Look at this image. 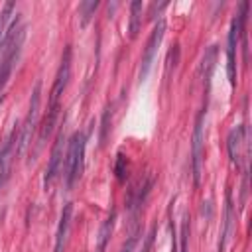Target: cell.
<instances>
[{"mask_svg": "<svg viewBox=\"0 0 252 252\" xmlns=\"http://www.w3.org/2000/svg\"><path fill=\"white\" fill-rule=\"evenodd\" d=\"M69 77H71V47L67 45L65 51H63V57H61V63H59V69H57V75H55L51 93H49L47 114H45V118H43L41 130H39V138H37V148H35V152L41 150V146L45 144V140L49 138V134H51L53 128H55L57 114H59V100H61V94L65 93V89H67V85H69Z\"/></svg>", "mask_w": 252, "mask_h": 252, "instance_id": "cell-1", "label": "cell"}, {"mask_svg": "<svg viewBox=\"0 0 252 252\" xmlns=\"http://www.w3.org/2000/svg\"><path fill=\"white\" fill-rule=\"evenodd\" d=\"M24 37H26V30H24V26L18 24V18H16V22L10 24L4 39L0 41V93L4 91L8 79L14 71V65L22 51Z\"/></svg>", "mask_w": 252, "mask_h": 252, "instance_id": "cell-2", "label": "cell"}, {"mask_svg": "<svg viewBox=\"0 0 252 252\" xmlns=\"http://www.w3.org/2000/svg\"><path fill=\"white\" fill-rule=\"evenodd\" d=\"M85 146H87L85 134L75 132L69 140V148H67V154H65V185H67V189H71L75 185V181L81 179V175H83Z\"/></svg>", "mask_w": 252, "mask_h": 252, "instance_id": "cell-3", "label": "cell"}, {"mask_svg": "<svg viewBox=\"0 0 252 252\" xmlns=\"http://www.w3.org/2000/svg\"><path fill=\"white\" fill-rule=\"evenodd\" d=\"M246 10L248 4L244 2L240 6V12L232 18L230 22V30H228V43H226V75H228V83L234 87L236 85V47L240 41V28L246 22Z\"/></svg>", "mask_w": 252, "mask_h": 252, "instance_id": "cell-4", "label": "cell"}, {"mask_svg": "<svg viewBox=\"0 0 252 252\" xmlns=\"http://www.w3.org/2000/svg\"><path fill=\"white\" fill-rule=\"evenodd\" d=\"M39 98H41V81L35 83L33 91H32V96H30V108H28V116L24 120V126L20 128V138H18V154H22L30 142H32V136L37 128V116H39Z\"/></svg>", "mask_w": 252, "mask_h": 252, "instance_id": "cell-5", "label": "cell"}, {"mask_svg": "<svg viewBox=\"0 0 252 252\" xmlns=\"http://www.w3.org/2000/svg\"><path fill=\"white\" fill-rule=\"evenodd\" d=\"M226 148H228L230 161L236 167H240L244 161V171H248V165H246V161H248V132H246L244 124H240L228 132Z\"/></svg>", "mask_w": 252, "mask_h": 252, "instance_id": "cell-6", "label": "cell"}, {"mask_svg": "<svg viewBox=\"0 0 252 252\" xmlns=\"http://www.w3.org/2000/svg\"><path fill=\"white\" fill-rule=\"evenodd\" d=\"M205 110L199 112L193 128V142H191V165H193V181L195 185L201 183V167H203V144H205Z\"/></svg>", "mask_w": 252, "mask_h": 252, "instance_id": "cell-7", "label": "cell"}, {"mask_svg": "<svg viewBox=\"0 0 252 252\" xmlns=\"http://www.w3.org/2000/svg\"><path fill=\"white\" fill-rule=\"evenodd\" d=\"M18 138H20V128L16 126V128L8 134L4 146L0 148V189L4 187V183H6L8 177H10L12 161H14L16 154H18Z\"/></svg>", "mask_w": 252, "mask_h": 252, "instance_id": "cell-8", "label": "cell"}, {"mask_svg": "<svg viewBox=\"0 0 252 252\" xmlns=\"http://www.w3.org/2000/svg\"><path fill=\"white\" fill-rule=\"evenodd\" d=\"M163 32H165V22L159 20V22L156 24V28H154V32H152L148 43H146L144 55H142V63H140V81H144V79L148 77L150 69H152V63H154L156 53H158V47H159V43H161V39H163Z\"/></svg>", "mask_w": 252, "mask_h": 252, "instance_id": "cell-9", "label": "cell"}, {"mask_svg": "<svg viewBox=\"0 0 252 252\" xmlns=\"http://www.w3.org/2000/svg\"><path fill=\"white\" fill-rule=\"evenodd\" d=\"M63 142H65V134L61 130L57 134V140L53 144L51 158H49V163H47V169H45V177H43V187L45 189H49L53 185V181L57 179V175L61 171V163H63Z\"/></svg>", "mask_w": 252, "mask_h": 252, "instance_id": "cell-10", "label": "cell"}, {"mask_svg": "<svg viewBox=\"0 0 252 252\" xmlns=\"http://www.w3.org/2000/svg\"><path fill=\"white\" fill-rule=\"evenodd\" d=\"M71 215H73V205L67 203L61 211L59 217V226L55 232V246L53 252H65V244H67V234H69V226H71Z\"/></svg>", "mask_w": 252, "mask_h": 252, "instance_id": "cell-11", "label": "cell"}, {"mask_svg": "<svg viewBox=\"0 0 252 252\" xmlns=\"http://www.w3.org/2000/svg\"><path fill=\"white\" fill-rule=\"evenodd\" d=\"M232 217H234L232 195H230V191H226V197H224V219H222V230H220V236H219L217 252H224V248H226V242H228L230 232H232Z\"/></svg>", "mask_w": 252, "mask_h": 252, "instance_id": "cell-12", "label": "cell"}, {"mask_svg": "<svg viewBox=\"0 0 252 252\" xmlns=\"http://www.w3.org/2000/svg\"><path fill=\"white\" fill-rule=\"evenodd\" d=\"M114 220H116V211L112 209L110 215L102 220L100 224V230H98V238H96V252H104L106 250V244L110 240V234L114 230Z\"/></svg>", "mask_w": 252, "mask_h": 252, "instance_id": "cell-13", "label": "cell"}, {"mask_svg": "<svg viewBox=\"0 0 252 252\" xmlns=\"http://www.w3.org/2000/svg\"><path fill=\"white\" fill-rule=\"evenodd\" d=\"M142 12H144V4L140 0H134L130 4V22H128V33L130 39H134L142 28Z\"/></svg>", "mask_w": 252, "mask_h": 252, "instance_id": "cell-14", "label": "cell"}, {"mask_svg": "<svg viewBox=\"0 0 252 252\" xmlns=\"http://www.w3.org/2000/svg\"><path fill=\"white\" fill-rule=\"evenodd\" d=\"M14 10H16V4L14 2H6L4 6H2V10H0V41L4 39V35H6V32H8V22L12 20V14H14Z\"/></svg>", "mask_w": 252, "mask_h": 252, "instance_id": "cell-15", "label": "cell"}, {"mask_svg": "<svg viewBox=\"0 0 252 252\" xmlns=\"http://www.w3.org/2000/svg\"><path fill=\"white\" fill-rule=\"evenodd\" d=\"M98 8V2L96 0H89V2H81L79 4V16H81V26H87L89 20L93 18L94 10Z\"/></svg>", "mask_w": 252, "mask_h": 252, "instance_id": "cell-16", "label": "cell"}, {"mask_svg": "<svg viewBox=\"0 0 252 252\" xmlns=\"http://www.w3.org/2000/svg\"><path fill=\"white\" fill-rule=\"evenodd\" d=\"M215 57H217V47H215V45H211V47H209V51H207V53H205V57H203L205 77H209V75H211V69H213V63H215Z\"/></svg>", "mask_w": 252, "mask_h": 252, "instance_id": "cell-17", "label": "cell"}, {"mask_svg": "<svg viewBox=\"0 0 252 252\" xmlns=\"http://www.w3.org/2000/svg\"><path fill=\"white\" fill-rule=\"evenodd\" d=\"M126 171H128V163H126V158H124V154H118V156H116V165H114V173H116L118 181H124V177H126Z\"/></svg>", "mask_w": 252, "mask_h": 252, "instance_id": "cell-18", "label": "cell"}, {"mask_svg": "<svg viewBox=\"0 0 252 252\" xmlns=\"http://www.w3.org/2000/svg\"><path fill=\"white\" fill-rule=\"evenodd\" d=\"M187 240H189V222H187V219H185V220H183V226H181L179 250H175V252H187Z\"/></svg>", "mask_w": 252, "mask_h": 252, "instance_id": "cell-19", "label": "cell"}, {"mask_svg": "<svg viewBox=\"0 0 252 252\" xmlns=\"http://www.w3.org/2000/svg\"><path fill=\"white\" fill-rule=\"evenodd\" d=\"M136 242H138V232H132V234L126 238V242L122 244L120 252H134V246H136Z\"/></svg>", "mask_w": 252, "mask_h": 252, "instance_id": "cell-20", "label": "cell"}, {"mask_svg": "<svg viewBox=\"0 0 252 252\" xmlns=\"http://www.w3.org/2000/svg\"><path fill=\"white\" fill-rule=\"evenodd\" d=\"M154 234H156V226H152V230H150V232H148V236L144 238V244H142L140 252H150V248H152V242H154Z\"/></svg>", "mask_w": 252, "mask_h": 252, "instance_id": "cell-21", "label": "cell"}, {"mask_svg": "<svg viewBox=\"0 0 252 252\" xmlns=\"http://www.w3.org/2000/svg\"><path fill=\"white\" fill-rule=\"evenodd\" d=\"M150 187H152V179H148V181L144 183V193H148V191H150ZM142 201H144V197H142V193H140V195H138V205H140Z\"/></svg>", "mask_w": 252, "mask_h": 252, "instance_id": "cell-22", "label": "cell"}]
</instances>
